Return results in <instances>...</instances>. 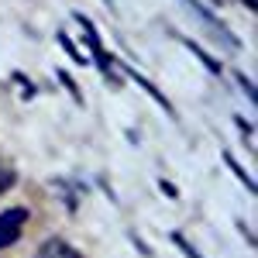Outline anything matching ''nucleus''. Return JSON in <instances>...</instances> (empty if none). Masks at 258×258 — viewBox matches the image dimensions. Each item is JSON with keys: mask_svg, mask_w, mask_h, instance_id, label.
<instances>
[{"mask_svg": "<svg viewBox=\"0 0 258 258\" xmlns=\"http://www.w3.org/2000/svg\"><path fill=\"white\" fill-rule=\"evenodd\" d=\"M35 258H83V255L73 248V244H66L62 238H52V241H45V244L38 248Z\"/></svg>", "mask_w": 258, "mask_h": 258, "instance_id": "nucleus-2", "label": "nucleus"}, {"mask_svg": "<svg viewBox=\"0 0 258 258\" xmlns=\"http://www.w3.org/2000/svg\"><path fill=\"white\" fill-rule=\"evenodd\" d=\"M11 186H14V169H11L7 162L0 159V197H4V193H7Z\"/></svg>", "mask_w": 258, "mask_h": 258, "instance_id": "nucleus-3", "label": "nucleus"}, {"mask_svg": "<svg viewBox=\"0 0 258 258\" xmlns=\"http://www.w3.org/2000/svg\"><path fill=\"white\" fill-rule=\"evenodd\" d=\"M241 4H244L248 11H258V0H241Z\"/></svg>", "mask_w": 258, "mask_h": 258, "instance_id": "nucleus-4", "label": "nucleus"}, {"mask_svg": "<svg viewBox=\"0 0 258 258\" xmlns=\"http://www.w3.org/2000/svg\"><path fill=\"white\" fill-rule=\"evenodd\" d=\"M24 220H28V210L24 207H14V210H4L0 214V248L14 244L24 231Z\"/></svg>", "mask_w": 258, "mask_h": 258, "instance_id": "nucleus-1", "label": "nucleus"}]
</instances>
